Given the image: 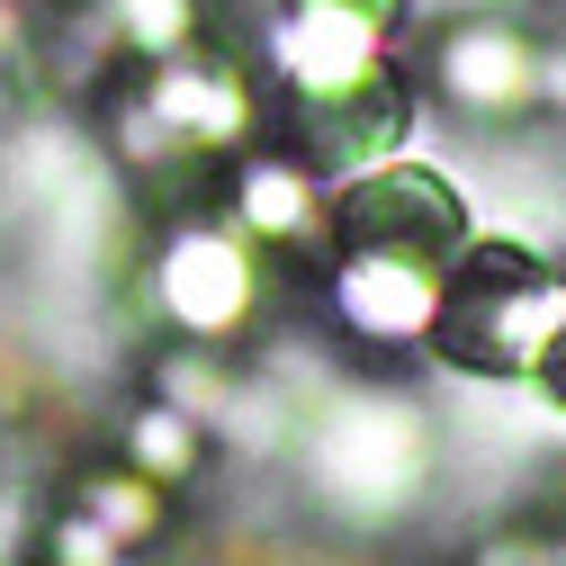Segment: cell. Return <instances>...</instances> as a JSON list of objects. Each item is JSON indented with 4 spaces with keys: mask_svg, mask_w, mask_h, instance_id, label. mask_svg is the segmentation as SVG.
Listing matches in <instances>:
<instances>
[{
    "mask_svg": "<svg viewBox=\"0 0 566 566\" xmlns=\"http://www.w3.org/2000/svg\"><path fill=\"white\" fill-rule=\"evenodd\" d=\"M566 324V261L531 234H476L450 279H441V315H432V360L476 387H531L548 333Z\"/></svg>",
    "mask_w": 566,
    "mask_h": 566,
    "instance_id": "6da1fadb",
    "label": "cell"
},
{
    "mask_svg": "<svg viewBox=\"0 0 566 566\" xmlns=\"http://www.w3.org/2000/svg\"><path fill=\"white\" fill-rule=\"evenodd\" d=\"M468 566H557V548H548L539 531H504V539H485Z\"/></svg>",
    "mask_w": 566,
    "mask_h": 566,
    "instance_id": "9a60e30c",
    "label": "cell"
},
{
    "mask_svg": "<svg viewBox=\"0 0 566 566\" xmlns=\"http://www.w3.org/2000/svg\"><path fill=\"white\" fill-rule=\"evenodd\" d=\"M476 243L468 217V189L432 163H369L324 189V252H387V261H422V270H450Z\"/></svg>",
    "mask_w": 566,
    "mask_h": 566,
    "instance_id": "3957f363",
    "label": "cell"
},
{
    "mask_svg": "<svg viewBox=\"0 0 566 566\" xmlns=\"http://www.w3.org/2000/svg\"><path fill=\"white\" fill-rule=\"evenodd\" d=\"M234 226L279 252V243H324V180L297 154H243L234 163Z\"/></svg>",
    "mask_w": 566,
    "mask_h": 566,
    "instance_id": "9c48e42d",
    "label": "cell"
},
{
    "mask_svg": "<svg viewBox=\"0 0 566 566\" xmlns=\"http://www.w3.org/2000/svg\"><path fill=\"white\" fill-rule=\"evenodd\" d=\"M405 135H413V82L396 63H378L369 82H342L324 99H289V154L315 180H350L369 163H396Z\"/></svg>",
    "mask_w": 566,
    "mask_h": 566,
    "instance_id": "52a82bcc",
    "label": "cell"
},
{
    "mask_svg": "<svg viewBox=\"0 0 566 566\" xmlns=\"http://www.w3.org/2000/svg\"><path fill=\"white\" fill-rule=\"evenodd\" d=\"M297 468L324 504L360 513V522L405 513L422 494V476H432V422H422V405L405 387H378V378L333 387L297 422Z\"/></svg>",
    "mask_w": 566,
    "mask_h": 566,
    "instance_id": "7a4b0ae2",
    "label": "cell"
},
{
    "mask_svg": "<svg viewBox=\"0 0 566 566\" xmlns=\"http://www.w3.org/2000/svg\"><path fill=\"white\" fill-rule=\"evenodd\" d=\"M73 513H91L117 548H145V539H163V522H171V485L135 476V468H91Z\"/></svg>",
    "mask_w": 566,
    "mask_h": 566,
    "instance_id": "8fae6325",
    "label": "cell"
},
{
    "mask_svg": "<svg viewBox=\"0 0 566 566\" xmlns=\"http://www.w3.org/2000/svg\"><path fill=\"white\" fill-rule=\"evenodd\" d=\"M145 297H154L163 333H180V350H234L261 324V306H270V261H261V243L234 217L226 226L189 217V226L163 234Z\"/></svg>",
    "mask_w": 566,
    "mask_h": 566,
    "instance_id": "277c9868",
    "label": "cell"
},
{
    "mask_svg": "<svg viewBox=\"0 0 566 566\" xmlns=\"http://www.w3.org/2000/svg\"><path fill=\"white\" fill-rule=\"evenodd\" d=\"M279 10H342V19H360V28L396 36V28L413 19V0H279Z\"/></svg>",
    "mask_w": 566,
    "mask_h": 566,
    "instance_id": "5bb4252c",
    "label": "cell"
},
{
    "mask_svg": "<svg viewBox=\"0 0 566 566\" xmlns=\"http://www.w3.org/2000/svg\"><path fill=\"white\" fill-rule=\"evenodd\" d=\"M531 387H539V405L566 422V324L548 333V350H539V369H531Z\"/></svg>",
    "mask_w": 566,
    "mask_h": 566,
    "instance_id": "2e32d148",
    "label": "cell"
},
{
    "mask_svg": "<svg viewBox=\"0 0 566 566\" xmlns=\"http://www.w3.org/2000/svg\"><path fill=\"white\" fill-rule=\"evenodd\" d=\"M441 279L422 261H387V252H324V315L360 342V350H422L441 315Z\"/></svg>",
    "mask_w": 566,
    "mask_h": 566,
    "instance_id": "ba28073f",
    "label": "cell"
},
{
    "mask_svg": "<svg viewBox=\"0 0 566 566\" xmlns=\"http://www.w3.org/2000/svg\"><path fill=\"white\" fill-rule=\"evenodd\" d=\"M108 28L126 36V54L171 63V54H189V45H198L207 10H198V0H108Z\"/></svg>",
    "mask_w": 566,
    "mask_h": 566,
    "instance_id": "7c38bea8",
    "label": "cell"
},
{
    "mask_svg": "<svg viewBox=\"0 0 566 566\" xmlns=\"http://www.w3.org/2000/svg\"><path fill=\"white\" fill-rule=\"evenodd\" d=\"M45 548H54V566H117V557H126V548H117V539H108L91 513H63Z\"/></svg>",
    "mask_w": 566,
    "mask_h": 566,
    "instance_id": "4fadbf2b",
    "label": "cell"
},
{
    "mask_svg": "<svg viewBox=\"0 0 566 566\" xmlns=\"http://www.w3.org/2000/svg\"><path fill=\"white\" fill-rule=\"evenodd\" d=\"M539 28H522L513 10H468L441 19L422 45V91L450 117H468L476 135H513L539 117Z\"/></svg>",
    "mask_w": 566,
    "mask_h": 566,
    "instance_id": "5b68a950",
    "label": "cell"
},
{
    "mask_svg": "<svg viewBox=\"0 0 566 566\" xmlns=\"http://www.w3.org/2000/svg\"><path fill=\"white\" fill-rule=\"evenodd\" d=\"M126 468L154 476V485H189V476L207 468V422H198L189 405H171V396L135 405V422H126Z\"/></svg>",
    "mask_w": 566,
    "mask_h": 566,
    "instance_id": "30bf717a",
    "label": "cell"
},
{
    "mask_svg": "<svg viewBox=\"0 0 566 566\" xmlns=\"http://www.w3.org/2000/svg\"><path fill=\"white\" fill-rule=\"evenodd\" d=\"M135 145H163V154H234L243 135H261V91L243 82V63L217 54H171L145 63V91H135Z\"/></svg>",
    "mask_w": 566,
    "mask_h": 566,
    "instance_id": "8992f818",
    "label": "cell"
},
{
    "mask_svg": "<svg viewBox=\"0 0 566 566\" xmlns=\"http://www.w3.org/2000/svg\"><path fill=\"white\" fill-rule=\"evenodd\" d=\"M539 117H557V126H566V36H548V45H539Z\"/></svg>",
    "mask_w": 566,
    "mask_h": 566,
    "instance_id": "e0dca14e",
    "label": "cell"
}]
</instances>
